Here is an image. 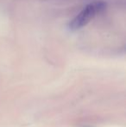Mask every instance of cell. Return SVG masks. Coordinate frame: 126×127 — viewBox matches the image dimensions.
Returning <instances> with one entry per match:
<instances>
[{
	"instance_id": "1",
	"label": "cell",
	"mask_w": 126,
	"mask_h": 127,
	"mask_svg": "<svg viewBox=\"0 0 126 127\" xmlns=\"http://www.w3.org/2000/svg\"><path fill=\"white\" fill-rule=\"evenodd\" d=\"M106 3L103 1H94L88 3L70 23L68 29L71 31H77L80 30L90 21L93 20L97 15L103 11L105 9Z\"/></svg>"
}]
</instances>
